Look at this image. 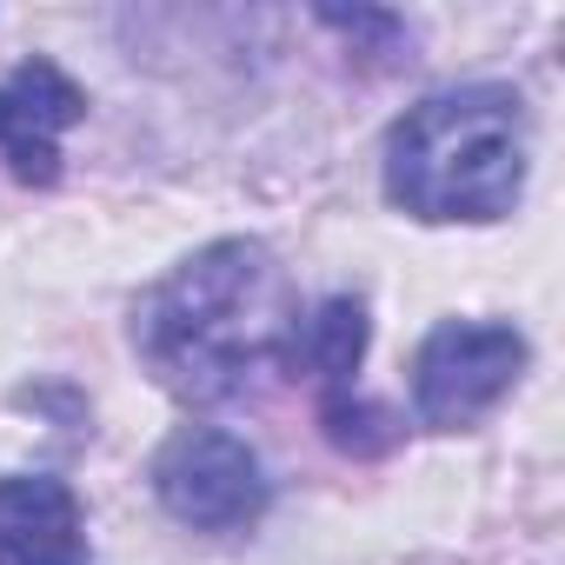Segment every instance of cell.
Instances as JSON below:
<instances>
[{"label":"cell","mask_w":565,"mask_h":565,"mask_svg":"<svg viewBox=\"0 0 565 565\" xmlns=\"http://www.w3.org/2000/svg\"><path fill=\"white\" fill-rule=\"evenodd\" d=\"M525 186V107L505 87L419 100L386 140V193L413 220H505Z\"/></svg>","instance_id":"obj_2"},{"label":"cell","mask_w":565,"mask_h":565,"mask_svg":"<svg viewBox=\"0 0 565 565\" xmlns=\"http://www.w3.org/2000/svg\"><path fill=\"white\" fill-rule=\"evenodd\" d=\"M525 373V340L492 320H446L413 360V413L439 433L486 419Z\"/></svg>","instance_id":"obj_3"},{"label":"cell","mask_w":565,"mask_h":565,"mask_svg":"<svg viewBox=\"0 0 565 565\" xmlns=\"http://www.w3.org/2000/svg\"><path fill=\"white\" fill-rule=\"evenodd\" d=\"M0 565H87L81 499L47 472L0 479Z\"/></svg>","instance_id":"obj_6"},{"label":"cell","mask_w":565,"mask_h":565,"mask_svg":"<svg viewBox=\"0 0 565 565\" xmlns=\"http://www.w3.org/2000/svg\"><path fill=\"white\" fill-rule=\"evenodd\" d=\"M87 114V94L54 61H21L0 81V160L28 186L61 180V134Z\"/></svg>","instance_id":"obj_5"},{"label":"cell","mask_w":565,"mask_h":565,"mask_svg":"<svg viewBox=\"0 0 565 565\" xmlns=\"http://www.w3.org/2000/svg\"><path fill=\"white\" fill-rule=\"evenodd\" d=\"M360 353H366V307H360V300H327V307H320L313 320H300V333H294V366H307V373L327 386V399L353 386Z\"/></svg>","instance_id":"obj_7"},{"label":"cell","mask_w":565,"mask_h":565,"mask_svg":"<svg viewBox=\"0 0 565 565\" xmlns=\"http://www.w3.org/2000/svg\"><path fill=\"white\" fill-rule=\"evenodd\" d=\"M300 294L259 239H213L180 259L134 313V347L180 399H233L253 373L294 360Z\"/></svg>","instance_id":"obj_1"},{"label":"cell","mask_w":565,"mask_h":565,"mask_svg":"<svg viewBox=\"0 0 565 565\" xmlns=\"http://www.w3.org/2000/svg\"><path fill=\"white\" fill-rule=\"evenodd\" d=\"M153 492L193 532H239L266 512V472L253 446L220 426H180L153 459Z\"/></svg>","instance_id":"obj_4"},{"label":"cell","mask_w":565,"mask_h":565,"mask_svg":"<svg viewBox=\"0 0 565 565\" xmlns=\"http://www.w3.org/2000/svg\"><path fill=\"white\" fill-rule=\"evenodd\" d=\"M327 433H333V446H347V452H380V446H393V419L373 413V406H360V399H347V393L327 399Z\"/></svg>","instance_id":"obj_8"}]
</instances>
